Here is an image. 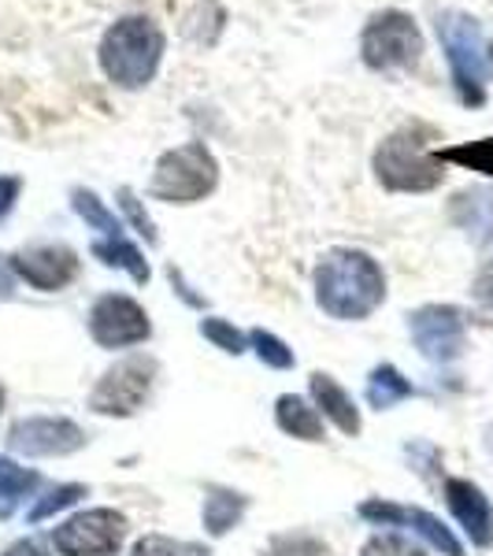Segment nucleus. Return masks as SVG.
I'll return each mask as SVG.
<instances>
[{
  "label": "nucleus",
  "instance_id": "nucleus-21",
  "mask_svg": "<svg viewBox=\"0 0 493 556\" xmlns=\"http://www.w3.org/2000/svg\"><path fill=\"white\" fill-rule=\"evenodd\" d=\"M71 204H75V212L86 219V227L101 230L104 238H123V223L104 208V201H101V197H97V193H89V190H75V193H71Z\"/></svg>",
  "mask_w": 493,
  "mask_h": 556
},
{
  "label": "nucleus",
  "instance_id": "nucleus-22",
  "mask_svg": "<svg viewBox=\"0 0 493 556\" xmlns=\"http://www.w3.org/2000/svg\"><path fill=\"white\" fill-rule=\"evenodd\" d=\"M442 164H460L468 172L493 175V138L486 141H468V146H453V149H438Z\"/></svg>",
  "mask_w": 493,
  "mask_h": 556
},
{
  "label": "nucleus",
  "instance_id": "nucleus-32",
  "mask_svg": "<svg viewBox=\"0 0 493 556\" xmlns=\"http://www.w3.org/2000/svg\"><path fill=\"white\" fill-rule=\"evenodd\" d=\"M12 282H15L12 260H8V256H0V298H12Z\"/></svg>",
  "mask_w": 493,
  "mask_h": 556
},
{
  "label": "nucleus",
  "instance_id": "nucleus-20",
  "mask_svg": "<svg viewBox=\"0 0 493 556\" xmlns=\"http://www.w3.org/2000/svg\"><path fill=\"white\" fill-rule=\"evenodd\" d=\"M38 471H26L15 460L0 456V516H8L23 497H30L38 490Z\"/></svg>",
  "mask_w": 493,
  "mask_h": 556
},
{
  "label": "nucleus",
  "instance_id": "nucleus-33",
  "mask_svg": "<svg viewBox=\"0 0 493 556\" xmlns=\"http://www.w3.org/2000/svg\"><path fill=\"white\" fill-rule=\"evenodd\" d=\"M4 556H45V549H41L38 542H26V538H23V542L8 545V549H4Z\"/></svg>",
  "mask_w": 493,
  "mask_h": 556
},
{
  "label": "nucleus",
  "instance_id": "nucleus-3",
  "mask_svg": "<svg viewBox=\"0 0 493 556\" xmlns=\"http://www.w3.org/2000/svg\"><path fill=\"white\" fill-rule=\"evenodd\" d=\"M167 38L160 30V23H152L149 15H127L115 26H108L101 38V71L108 83L119 89H141L152 83L160 60H164Z\"/></svg>",
  "mask_w": 493,
  "mask_h": 556
},
{
  "label": "nucleus",
  "instance_id": "nucleus-4",
  "mask_svg": "<svg viewBox=\"0 0 493 556\" xmlns=\"http://www.w3.org/2000/svg\"><path fill=\"white\" fill-rule=\"evenodd\" d=\"M438 38H442L460 101L468 108H479L486 101V83H490V56H486L479 20L468 12H442L438 15Z\"/></svg>",
  "mask_w": 493,
  "mask_h": 556
},
{
  "label": "nucleus",
  "instance_id": "nucleus-18",
  "mask_svg": "<svg viewBox=\"0 0 493 556\" xmlns=\"http://www.w3.org/2000/svg\"><path fill=\"white\" fill-rule=\"evenodd\" d=\"M89 253L101 260L104 267H123L134 282H149L146 256H141V249L130 245L127 238H101V241H93V249H89Z\"/></svg>",
  "mask_w": 493,
  "mask_h": 556
},
{
  "label": "nucleus",
  "instance_id": "nucleus-30",
  "mask_svg": "<svg viewBox=\"0 0 493 556\" xmlns=\"http://www.w3.org/2000/svg\"><path fill=\"white\" fill-rule=\"evenodd\" d=\"M119 201H123V208H127V215H130L134 230H138V235L152 245V241H156V230H152V219H149V215L141 212V204H138V197H134V190H119Z\"/></svg>",
  "mask_w": 493,
  "mask_h": 556
},
{
  "label": "nucleus",
  "instance_id": "nucleus-7",
  "mask_svg": "<svg viewBox=\"0 0 493 556\" xmlns=\"http://www.w3.org/2000/svg\"><path fill=\"white\" fill-rule=\"evenodd\" d=\"M127 516L115 508H89L71 516L52 531V545L60 556H115L127 542Z\"/></svg>",
  "mask_w": 493,
  "mask_h": 556
},
{
  "label": "nucleus",
  "instance_id": "nucleus-29",
  "mask_svg": "<svg viewBox=\"0 0 493 556\" xmlns=\"http://www.w3.org/2000/svg\"><path fill=\"white\" fill-rule=\"evenodd\" d=\"M264 556H327V545L312 534H282L275 538Z\"/></svg>",
  "mask_w": 493,
  "mask_h": 556
},
{
  "label": "nucleus",
  "instance_id": "nucleus-26",
  "mask_svg": "<svg viewBox=\"0 0 493 556\" xmlns=\"http://www.w3.org/2000/svg\"><path fill=\"white\" fill-rule=\"evenodd\" d=\"M86 497V486H78V482H67V486H56L52 493H45V497L38 501V505L30 508V523H41V519L64 513V508H71L75 501Z\"/></svg>",
  "mask_w": 493,
  "mask_h": 556
},
{
  "label": "nucleus",
  "instance_id": "nucleus-13",
  "mask_svg": "<svg viewBox=\"0 0 493 556\" xmlns=\"http://www.w3.org/2000/svg\"><path fill=\"white\" fill-rule=\"evenodd\" d=\"M361 516L371 519V523L382 527H412L416 534H424L434 549H442L445 556H464V545L450 527L442 523L438 516L424 513V508H401V505H387V501H364Z\"/></svg>",
  "mask_w": 493,
  "mask_h": 556
},
{
  "label": "nucleus",
  "instance_id": "nucleus-27",
  "mask_svg": "<svg viewBox=\"0 0 493 556\" xmlns=\"http://www.w3.org/2000/svg\"><path fill=\"white\" fill-rule=\"evenodd\" d=\"M249 345L256 349V356L267 367H279V371L293 367V349H286V342H279L275 334H267V330H253V334H249Z\"/></svg>",
  "mask_w": 493,
  "mask_h": 556
},
{
  "label": "nucleus",
  "instance_id": "nucleus-31",
  "mask_svg": "<svg viewBox=\"0 0 493 556\" xmlns=\"http://www.w3.org/2000/svg\"><path fill=\"white\" fill-rule=\"evenodd\" d=\"M20 190H23V182L15 175L0 178V219L12 212V204H15V197H20Z\"/></svg>",
  "mask_w": 493,
  "mask_h": 556
},
{
  "label": "nucleus",
  "instance_id": "nucleus-28",
  "mask_svg": "<svg viewBox=\"0 0 493 556\" xmlns=\"http://www.w3.org/2000/svg\"><path fill=\"white\" fill-rule=\"evenodd\" d=\"M361 556H427L416 542H408L405 534H375L364 542Z\"/></svg>",
  "mask_w": 493,
  "mask_h": 556
},
{
  "label": "nucleus",
  "instance_id": "nucleus-2",
  "mask_svg": "<svg viewBox=\"0 0 493 556\" xmlns=\"http://www.w3.org/2000/svg\"><path fill=\"white\" fill-rule=\"evenodd\" d=\"M438 141V130L427 123H405L393 130L379 149H375V178L387 186L390 193H430L442 186L445 164L438 152L430 149Z\"/></svg>",
  "mask_w": 493,
  "mask_h": 556
},
{
  "label": "nucleus",
  "instance_id": "nucleus-6",
  "mask_svg": "<svg viewBox=\"0 0 493 556\" xmlns=\"http://www.w3.org/2000/svg\"><path fill=\"white\" fill-rule=\"evenodd\" d=\"M361 56L371 71H405L424 56V34L408 12H379L361 34Z\"/></svg>",
  "mask_w": 493,
  "mask_h": 556
},
{
  "label": "nucleus",
  "instance_id": "nucleus-5",
  "mask_svg": "<svg viewBox=\"0 0 493 556\" xmlns=\"http://www.w3.org/2000/svg\"><path fill=\"white\" fill-rule=\"evenodd\" d=\"M215 182H219V164H215L212 149L204 141H190V146H178L160 156L149 197L167 204H197L215 190Z\"/></svg>",
  "mask_w": 493,
  "mask_h": 556
},
{
  "label": "nucleus",
  "instance_id": "nucleus-25",
  "mask_svg": "<svg viewBox=\"0 0 493 556\" xmlns=\"http://www.w3.org/2000/svg\"><path fill=\"white\" fill-rule=\"evenodd\" d=\"M201 334L208 338L212 345H219L223 353H230V356H241L249 349V338L227 319H201Z\"/></svg>",
  "mask_w": 493,
  "mask_h": 556
},
{
  "label": "nucleus",
  "instance_id": "nucleus-12",
  "mask_svg": "<svg viewBox=\"0 0 493 556\" xmlns=\"http://www.w3.org/2000/svg\"><path fill=\"white\" fill-rule=\"evenodd\" d=\"M8 260H12L15 278H23L30 290H41V293L64 290L78 275V256H75V249H67V245H34Z\"/></svg>",
  "mask_w": 493,
  "mask_h": 556
},
{
  "label": "nucleus",
  "instance_id": "nucleus-16",
  "mask_svg": "<svg viewBox=\"0 0 493 556\" xmlns=\"http://www.w3.org/2000/svg\"><path fill=\"white\" fill-rule=\"evenodd\" d=\"M275 424H279L286 434L301 438V442H323V416L319 408H312L304 397H293V393H282L279 405H275Z\"/></svg>",
  "mask_w": 493,
  "mask_h": 556
},
{
  "label": "nucleus",
  "instance_id": "nucleus-35",
  "mask_svg": "<svg viewBox=\"0 0 493 556\" xmlns=\"http://www.w3.org/2000/svg\"><path fill=\"white\" fill-rule=\"evenodd\" d=\"M490 60H493V45H490Z\"/></svg>",
  "mask_w": 493,
  "mask_h": 556
},
{
  "label": "nucleus",
  "instance_id": "nucleus-8",
  "mask_svg": "<svg viewBox=\"0 0 493 556\" xmlns=\"http://www.w3.org/2000/svg\"><path fill=\"white\" fill-rule=\"evenodd\" d=\"M152 379H156V361L152 356H127L115 367H108L104 379L89 393V408L97 416H134L149 401Z\"/></svg>",
  "mask_w": 493,
  "mask_h": 556
},
{
  "label": "nucleus",
  "instance_id": "nucleus-10",
  "mask_svg": "<svg viewBox=\"0 0 493 556\" xmlns=\"http://www.w3.org/2000/svg\"><path fill=\"white\" fill-rule=\"evenodd\" d=\"M412 342L434 364H450L464 353V316L453 304H427L408 316Z\"/></svg>",
  "mask_w": 493,
  "mask_h": 556
},
{
  "label": "nucleus",
  "instance_id": "nucleus-24",
  "mask_svg": "<svg viewBox=\"0 0 493 556\" xmlns=\"http://www.w3.org/2000/svg\"><path fill=\"white\" fill-rule=\"evenodd\" d=\"M130 556H208V549H201L193 542H175V538L164 534H146L130 549Z\"/></svg>",
  "mask_w": 493,
  "mask_h": 556
},
{
  "label": "nucleus",
  "instance_id": "nucleus-34",
  "mask_svg": "<svg viewBox=\"0 0 493 556\" xmlns=\"http://www.w3.org/2000/svg\"><path fill=\"white\" fill-rule=\"evenodd\" d=\"M0 408H4V390H0Z\"/></svg>",
  "mask_w": 493,
  "mask_h": 556
},
{
  "label": "nucleus",
  "instance_id": "nucleus-1",
  "mask_svg": "<svg viewBox=\"0 0 493 556\" xmlns=\"http://www.w3.org/2000/svg\"><path fill=\"white\" fill-rule=\"evenodd\" d=\"M387 301V275L361 249H330L316 267V304L334 319H367Z\"/></svg>",
  "mask_w": 493,
  "mask_h": 556
},
{
  "label": "nucleus",
  "instance_id": "nucleus-17",
  "mask_svg": "<svg viewBox=\"0 0 493 556\" xmlns=\"http://www.w3.org/2000/svg\"><path fill=\"white\" fill-rule=\"evenodd\" d=\"M249 508V497H241L235 490H223V486H212L208 497H204V531L212 538H223L230 527L241 523Z\"/></svg>",
  "mask_w": 493,
  "mask_h": 556
},
{
  "label": "nucleus",
  "instance_id": "nucleus-15",
  "mask_svg": "<svg viewBox=\"0 0 493 556\" xmlns=\"http://www.w3.org/2000/svg\"><path fill=\"white\" fill-rule=\"evenodd\" d=\"M312 397H316L319 416H327L342 434H361V408L353 405V397L345 393V386H338L330 375L316 371L312 375Z\"/></svg>",
  "mask_w": 493,
  "mask_h": 556
},
{
  "label": "nucleus",
  "instance_id": "nucleus-14",
  "mask_svg": "<svg viewBox=\"0 0 493 556\" xmlns=\"http://www.w3.org/2000/svg\"><path fill=\"white\" fill-rule=\"evenodd\" d=\"M445 505L456 516V523L468 531V538L479 549H490L493 545V505L486 501L475 482L468 479H450L445 482Z\"/></svg>",
  "mask_w": 493,
  "mask_h": 556
},
{
  "label": "nucleus",
  "instance_id": "nucleus-11",
  "mask_svg": "<svg viewBox=\"0 0 493 556\" xmlns=\"http://www.w3.org/2000/svg\"><path fill=\"white\" fill-rule=\"evenodd\" d=\"M8 445L23 456H67L78 453L86 445V434L78 424L60 416H34V419H20L8 434Z\"/></svg>",
  "mask_w": 493,
  "mask_h": 556
},
{
  "label": "nucleus",
  "instance_id": "nucleus-9",
  "mask_svg": "<svg viewBox=\"0 0 493 556\" xmlns=\"http://www.w3.org/2000/svg\"><path fill=\"white\" fill-rule=\"evenodd\" d=\"M89 334H93V342L101 349H130L152 334V323L134 298L104 293V298H97L93 312H89Z\"/></svg>",
  "mask_w": 493,
  "mask_h": 556
},
{
  "label": "nucleus",
  "instance_id": "nucleus-23",
  "mask_svg": "<svg viewBox=\"0 0 493 556\" xmlns=\"http://www.w3.org/2000/svg\"><path fill=\"white\" fill-rule=\"evenodd\" d=\"M471 316L479 327H493V249L479 264V275L471 282Z\"/></svg>",
  "mask_w": 493,
  "mask_h": 556
},
{
  "label": "nucleus",
  "instance_id": "nucleus-19",
  "mask_svg": "<svg viewBox=\"0 0 493 556\" xmlns=\"http://www.w3.org/2000/svg\"><path fill=\"white\" fill-rule=\"evenodd\" d=\"M412 393H416V390H412V382L393 364L375 367L371 379H367V405L379 408V412L401 405V401H408Z\"/></svg>",
  "mask_w": 493,
  "mask_h": 556
}]
</instances>
